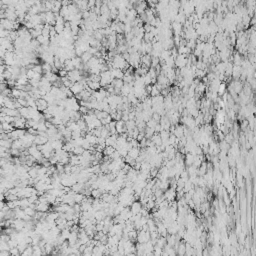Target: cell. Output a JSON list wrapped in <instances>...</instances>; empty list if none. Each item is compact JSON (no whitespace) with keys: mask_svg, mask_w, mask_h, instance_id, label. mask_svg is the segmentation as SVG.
Segmentation results:
<instances>
[{"mask_svg":"<svg viewBox=\"0 0 256 256\" xmlns=\"http://www.w3.org/2000/svg\"><path fill=\"white\" fill-rule=\"evenodd\" d=\"M35 74H36V72L33 69H28L27 73H26V76H27V78L29 80H30V79H32V78H34Z\"/></svg>","mask_w":256,"mask_h":256,"instance_id":"cell-33","label":"cell"},{"mask_svg":"<svg viewBox=\"0 0 256 256\" xmlns=\"http://www.w3.org/2000/svg\"><path fill=\"white\" fill-rule=\"evenodd\" d=\"M193 162H194V155H193L192 153L186 154V157H185V164L186 165L191 166V165H193Z\"/></svg>","mask_w":256,"mask_h":256,"instance_id":"cell-25","label":"cell"},{"mask_svg":"<svg viewBox=\"0 0 256 256\" xmlns=\"http://www.w3.org/2000/svg\"><path fill=\"white\" fill-rule=\"evenodd\" d=\"M64 69H66L68 72L75 69V67H74V65H73V62H72L71 59H66V60H65V62H64Z\"/></svg>","mask_w":256,"mask_h":256,"instance_id":"cell-19","label":"cell"},{"mask_svg":"<svg viewBox=\"0 0 256 256\" xmlns=\"http://www.w3.org/2000/svg\"><path fill=\"white\" fill-rule=\"evenodd\" d=\"M84 151L85 149L82 146H75V148L73 150V154H75V155H81Z\"/></svg>","mask_w":256,"mask_h":256,"instance_id":"cell-32","label":"cell"},{"mask_svg":"<svg viewBox=\"0 0 256 256\" xmlns=\"http://www.w3.org/2000/svg\"><path fill=\"white\" fill-rule=\"evenodd\" d=\"M115 147L113 146H106L103 150V154L105 156H111L113 154V152L115 151Z\"/></svg>","mask_w":256,"mask_h":256,"instance_id":"cell-26","label":"cell"},{"mask_svg":"<svg viewBox=\"0 0 256 256\" xmlns=\"http://www.w3.org/2000/svg\"><path fill=\"white\" fill-rule=\"evenodd\" d=\"M42 68H43V73H49V72H53V65L47 62H44L42 64Z\"/></svg>","mask_w":256,"mask_h":256,"instance_id":"cell-24","label":"cell"},{"mask_svg":"<svg viewBox=\"0 0 256 256\" xmlns=\"http://www.w3.org/2000/svg\"><path fill=\"white\" fill-rule=\"evenodd\" d=\"M86 198V196H85L84 193H82V192H78V193H75V195H74V200H75V202L76 203H79V204H81L82 202H83V200Z\"/></svg>","mask_w":256,"mask_h":256,"instance_id":"cell-20","label":"cell"},{"mask_svg":"<svg viewBox=\"0 0 256 256\" xmlns=\"http://www.w3.org/2000/svg\"><path fill=\"white\" fill-rule=\"evenodd\" d=\"M88 79V78H87ZM88 87L90 88L91 90H93V91H97V90H100L101 88H102V86H101V84H100V82H98V81H91V80H88Z\"/></svg>","mask_w":256,"mask_h":256,"instance_id":"cell-14","label":"cell"},{"mask_svg":"<svg viewBox=\"0 0 256 256\" xmlns=\"http://www.w3.org/2000/svg\"><path fill=\"white\" fill-rule=\"evenodd\" d=\"M111 71V74L113 75L114 78H118V79H122L123 76H124V72L122 69H119V68H114L112 67L110 69Z\"/></svg>","mask_w":256,"mask_h":256,"instance_id":"cell-13","label":"cell"},{"mask_svg":"<svg viewBox=\"0 0 256 256\" xmlns=\"http://www.w3.org/2000/svg\"><path fill=\"white\" fill-rule=\"evenodd\" d=\"M187 63H188V58L186 57V55L179 54L178 56L175 58V65L178 68L185 67Z\"/></svg>","mask_w":256,"mask_h":256,"instance_id":"cell-3","label":"cell"},{"mask_svg":"<svg viewBox=\"0 0 256 256\" xmlns=\"http://www.w3.org/2000/svg\"><path fill=\"white\" fill-rule=\"evenodd\" d=\"M19 102V104L21 105V106H28V103H27V100H26V98H17L16 99Z\"/></svg>","mask_w":256,"mask_h":256,"instance_id":"cell-35","label":"cell"},{"mask_svg":"<svg viewBox=\"0 0 256 256\" xmlns=\"http://www.w3.org/2000/svg\"><path fill=\"white\" fill-rule=\"evenodd\" d=\"M71 91L73 92L74 94V96L75 95H78V94H80L82 91H83L85 89V87H84V85L81 83L80 81H78V82H75V83L72 85L71 86Z\"/></svg>","mask_w":256,"mask_h":256,"instance_id":"cell-7","label":"cell"},{"mask_svg":"<svg viewBox=\"0 0 256 256\" xmlns=\"http://www.w3.org/2000/svg\"><path fill=\"white\" fill-rule=\"evenodd\" d=\"M26 121H27L26 118L19 115L15 117V121L12 123V125L14 126V128H24L26 127Z\"/></svg>","mask_w":256,"mask_h":256,"instance_id":"cell-6","label":"cell"},{"mask_svg":"<svg viewBox=\"0 0 256 256\" xmlns=\"http://www.w3.org/2000/svg\"><path fill=\"white\" fill-rule=\"evenodd\" d=\"M24 211L27 215L31 216V217H34V215L36 214V212H37V210L35 208L31 207V206H28V207H25L24 208Z\"/></svg>","mask_w":256,"mask_h":256,"instance_id":"cell-28","label":"cell"},{"mask_svg":"<svg viewBox=\"0 0 256 256\" xmlns=\"http://www.w3.org/2000/svg\"><path fill=\"white\" fill-rule=\"evenodd\" d=\"M2 250H10V246H9L8 242L0 241V251Z\"/></svg>","mask_w":256,"mask_h":256,"instance_id":"cell-31","label":"cell"},{"mask_svg":"<svg viewBox=\"0 0 256 256\" xmlns=\"http://www.w3.org/2000/svg\"><path fill=\"white\" fill-rule=\"evenodd\" d=\"M100 84L102 87H106L107 85H110L112 83V81L115 79V78L113 77V75L111 74V71L110 70H106V71H103L100 73Z\"/></svg>","mask_w":256,"mask_h":256,"instance_id":"cell-2","label":"cell"},{"mask_svg":"<svg viewBox=\"0 0 256 256\" xmlns=\"http://www.w3.org/2000/svg\"><path fill=\"white\" fill-rule=\"evenodd\" d=\"M10 253H11V256H18V255H21L20 253V251H19V249L18 247H13L10 249Z\"/></svg>","mask_w":256,"mask_h":256,"instance_id":"cell-34","label":"cell"},{"mask_svg":"<svg viewBox=\"0 0 256 256\" xmlns=\"http://www.w3.org/2000/svg\"><path fill=\"white\" fill-rule=\"evenodd\" d=\"M36 106H37V109L40 111V112H44V111L48 108L49 104H48L47 101L42 97V98H39V99L36 100Z\"/></svg>","mask_w":256,"mask_h":256,"instance_id":"cell-5","label":"cell"},{"mask_svg":"<svg viewBox=\"0 0 256 256\" xmlns=\"http://www.w3.org/2000/svg\"><path fill=\"white\" fill-rule=\"evenodd\" d=\"M171 29L176 35H180V33H181V31H182V24L177 21H174L171 25Z\"/></svg>","mask_w":256,"mask_h":256,"instance_id":"cell-15","label":"cell"},{"mask_svg":"<svg viewBox=\"0 0 256 256\" xmlns=\"http://www.w3.org/2000/svg\"><path fill=\"white\" fill-rule=\"evenodd\" d=\"M19 110V113H20V116L26 118V119H29V107L28 106H22Z\"/></svg>","mask_w":256,"mask_h":256,"instance_id":"cell-18","label":"cell"},{"mask_svg":"<svg viewBox=\"0 0 256 256\" xmlns=\"http://www.w3.org/2000/svg\"><path fill=\"white\" fill-rule=\"evenodd\" d=\"M225 88H226V85L221 83L220 86H219V88H218V93L220 94V95L224 94V92H225Z\"/></svg>","mask_w":256,"mask_h":256,"instance_id":"cell-36","label":"cell"},{"mask_svg":"<svg viewBox=\"0 0 256 256\" xmlns=\"http://www.w3.org/2000/svg\"><path fill=\"white\" fill-rule=\"evenodd\" d=\"M70 233H71V230L69 228H65V229H63V230H61L60 235L65 239V240H67L68 237H69V235H70Z\"/></svg>","mask_w":256,"mask_h":256,"instance_id":"cell-29","label":"cell"},{"mask_svg":"<svg viewBox=\"0 0 256 256\" xmlns=\"http://www.w3.org/2000/svg\"><path fill=\"white\" fill-rule=\"evenodd\" d=\"M46 142H48V137H45V136H42V135H36L35 137V140H34V144L36 145H43Z\"/></svg>","mask_w":256,"mask_h":256,"instance_id":"cell-16","label":"cell"},{"mask_svg":"<svg viewBox=\"0 0 256 256\" xmlns=\"http://www.w3.org/2000/svg\"><path fill=\"white\" fill-rule=\"evenodd\" d=\"M14 22L15 21L9 20L7 18L1 19V27L6 29V30L12 31V30H14Z\"/></svg>","mask_w":256,"mask_h":256,"instance_id":"cell-8","label":"cell"},{"mask_svg":"<svg viewBox=\"0 0 256 256\" xmlns=\"http://www.w3.org/2000/svg\"><path fill=\"white\" fill-rule=\"evenodd\" d=\"M111 84H112L113 87L116 88V89H121L124 85V81H123V79H118V78H115Z\"/></svg>","mask_w":256,"mask_h":256,"instance_id":"cell-22","label":"cell"},{"mask_svg":"<svg viewBox=\"0 0 256 256\" xmlns=\"http://www.w3.org/2000/svg\"><path fill=\"white\" fill-rule=\"evenodd\" d=\"M25 225H26V221L25 220H23V219H20V218H15L14 221H13V223L11 224V227L15 228L17 231H20V230H22V229L25 227Z\"/></svg>","mask_w":256,"mask_h":256,"instance_id":"cell-4","label":"cell"},{"mask_svg":"<svg viewBox=\"0 0 256 256\" xmlns=\"http://www.w3.org/2000/svg\"><path fill=\"white\" fill-rule=\"evenodd\" d=\"M49 208H50V206H49L48 202H39V201L36 202V210H37V211L47 212Z\"/></svg>","mask_w":256,"mask_h":256,"instance_id":"cell-9","label":"cell"},{"mask_svg":"<svg viewBox=\"0 0 256 256\" xmlns=\"http://www.w3.org/2000/svg\"><path fill=\"white\" fill-rule=\"evenodd\" d=\"M78 239H79V235H78V232L76 231H71L69 237H68V242H69L70 246L75 245L78 242Z\"/></svg>","mask_w":256,"mask_h":256,"instance_id":"cell-10","label":"cell"},{"mask_svg":"<svg viewBox=\"0 0 256 256\" xmlns=\"http://www.w3.org/2000/svg\"><path fill=\"white\" fill-rule=\"evenodd\" d=\"M21 255H23V256H26V255H33V246H32V245H29L28 247L26 248L23 252H22Z\"/></svg>","mask_w":256,"mask_h":256,"instance_id":"cell-30","label":"cell"},{"mask_svg":"<svg viewBox=\"0 0 256 256\" xmlns=\"http://www.w3.org/2000/svg\"><path fill=\"white\" fill-rule=\"evenodd\" d=\"M128 155H129L130 157H132L133 159H135L140 155V150L138 147H132L129 151H128Z\"/></svg>","mask_w":256,"mask_h":256,"instance_id":"cell-17","label":"cell"},{"mask_svg":"<svg viewBox=\"0 0 256 256\" xmlns=\"http://www.w3.org/2000/svg\"><path fill=\"white\" fill-rule=\"evenodd\" d=\"M93 57V55L90 53V52H88V51H86V52H84L83 54H82V56H81V59H82V62H83V63L85 64V63H87L88 61L90 60L91 58Z\"/></svg>","mask_w":256,"mask_h":256,"instance_id":"cell-27","label":"cell"},{"mask_svg":"<svg viewBox=\"0 0 256 256\" xmlns=\"http://www.w3.org/2000/svg\"><path fill=\"white\" fill-rule=\"evenodd\" d=\"M112 67L114 68H119V69L126 70L129 67V63L124 59L122 54H116L115 56L112 58Z\"/></svg>","mask_w":256,"mask_h":256,"instance_id":"cell-1","label":"cell"},{"mask_svg":"<svg viewBox=\"0 0 256 256\" xmlns=\"http://www.w3.org/2000/svg\"><path fill=\"white\" fill-rule=\"evenodd\" d=\"M30 201H29L28 198H19V207L21 208H25V207H28V206H30Z\"/></svg>","mask_w":256,"mask_h":256,"instance_id":"cell-23","label":"cell"},{"mask_svg":"<svg viewBox=\"0 0 256 256\" xmlns=\"http://www.w3.org/2000/svg\"><path fill=\"white\" fill-rule=\"evenodd\" d=\"M141 204H142V203H141L140 201H134L130 206L131 212H132L133 214H138V213H140L141 209H142Z\"/></svg>","mask_w":256,"mask_h":256,"instance_id":"cell-11","label":"cell"},{"mask_svg":"<svg viewBox=\"0 0 256 256\" xmlns=\"http://www.w3.org/2000/svg\"><path fill=\"white\" fill-rule=\"evenodd\" d=\"M117 138H118L117 133L116 134H111L110 136H108L107 138H106V146H113V147H115Z\"/></svg>","mask_w":256,"mask_h":256,"instance_id":"cell-12","label":"cell"},{"mask_svg":"<svg viewBox=\"0 0 256 256\" xmlns=\"http://www.w3.org/2000/svg\"><path fill=\"white\" fill-rule=\"evenodd\" d=\"M12 142H13L12 139H1L0 140V146H3V147H5V148L11 149Z\"/></svg>","mask_w":256,"mask_h":256,"instance_id":"cell-21","label":"cell"}]
</instances>
